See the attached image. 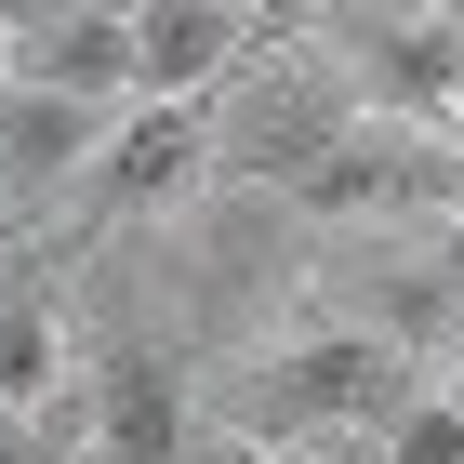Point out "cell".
<instances>
[{
  "mask_svg": "<svg viewBox=\"0 0 464 464\" xmlns=\"http://www.w3.org/2000/svg\"><path fill=\"white\" fill-rule=\"evenodd\" d=\"M411 385H425V358L372 345L358 319H305V332H279V345L239 358L213 438H239V451H319L332 464V451H372Z\"/></svg>",
  "mask_w": 464,
  "mask_h": 464,
  "instance_id": "1",
  "label": "cell"
},
{
  "mask_svg": "<svg viewBox=\"0 0 464 464\" xmlns=\"http://www.w3.org/2000/svg\"><path fill=\"white\" fill-rule=\"evenodd\" d=\"M358 133L345 80L305 53V14H279V40L226 80L213 107H199V160H213V199H292V186L319 173L332 146Z\"/></svg>",
  "mask_w": 464,
  "mask_h": 464,
  "instance_id": "2",
  "label": "cell"
},
{
  "mask_svg": "<svg viewBox=\"0 0 464 464\" xmlns=\"http://www.w3.org/2000/svg\"><path fill=\"white\" fill-rule=\"evenodd\" d=\"M305 40H319V67L345 80V107L385 120V133H438V107H451V80H464V14H438V0L305 14Z\"/></svg>",
  "mask_w": 464,
  "mask_h": 464,
  "instance_id": "3",
  "label": "cell"
},
{
  "mask_svg": "<svg viewBox=\"0 0 464 464\" xmlns=\"http://www.w3.org/2000/svg\"><path fill=\"white\" fill-rule=\"evenodd\" d=\"M80 464H199V385H186V358L160 332H107V345H80Z\"/></svg>",
  "mask_w": 464,
  "mask_h": 464,
  "instance_id": "4",
  "label": "cell"
},
{
  "mask_svg": "<svg viewBox=\"0 0 464 464\" xmlns=\"http://www.w3.org/2000/svg\"><path fill=\"white\" fill-rule=\"evenodd\" d=\"M0 80L120 120L133 107V0H40V14H0Z\"/></svg>",
  "mask_w": 464,
  "mask_h": 464,
  "instance_id": "5",
  "label": "cell"
},
{
  "mask_svg": "<svg viewBox=\"0 0 464 464\" xmlns=\"http://www.w3.org/2000/svg\"><path fill=\"white\" fill-rule=\"evenodd\" d=\"M213 199V160H199V107H120L93 133V173H80V213L93 226H186Z\"/></svg>",
  "mask_w": 464,
  "mask_h": 464,
  "instance_id": "6",
  "label": "cell"
},
{
  "mask_svg": "<svg viewBox=\"0 0 464 464\" xmlns=\"http://www.w3.org/2000/svg\"><path fill=\"white\" fill-rule=\"evenodd\" d=\"M266 40L279 14L252 0H133V107H213Z\"/></svg>",
  "mask_w": 464,
  "mask_h": 464,
  "instance_id": "7",
  "label": "cell"
},
{
  "mask_svg": "<svg viewBox=\"0 0 464 464\" xmlns=\"http://www.w3.org/2000/svg\"><path fill=\"white\" fill-rule=\"evenodd\" d=\"M67 385H80V319H67V292H0V425H53Z\"/></svg>",
  "mask_w": 464,
  "mask_h": 464,
  "instance_id": "8",
  "label": "cell"
},
{
  "mask_svg": "<svg viewBox=\"0 0 464 464\" xmlns=\"http://www.w3.org/2000/svg\"><path fill=\"white\" fill-rule=\"evenodd\" d=\"M438 133H451V146H464V80H451V107H438Z\"/></svg>",
  "mask_w": 464,
  "mask_h": 464,
  "instance_id": "9",
  "label": "cell"
}]
</instances>
